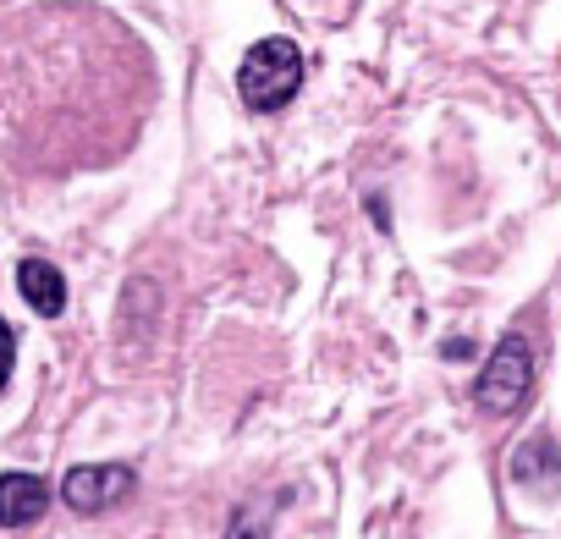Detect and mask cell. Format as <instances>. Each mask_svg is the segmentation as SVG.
<instances>
[{
	"mask_svg": "<svg viewBox=\"0 0 561 539\" xmlns=\"http://www.w3.org/2000/svg\"><path fill=\"white\" fill-rule=\"evenodd\" d=\"M512 484L528 495H561V446L550 435H528L512 451Z\"/></svg>",
	"mask_w": 561,
	"mask_h": 539,
	"instance_id": "cell-4",
	"label": "cell"
},
{
	"mask_svg": "<svg viewBox=\"0 0 561 539\" xmlns=\"http://www.w3.org/2000/svg\"><path fill=\"white\" fill-rule=\"evenodd\" d=\"M122 495H133V468L127 462H83L61 479V501L72 512H111Z\"/></svg>",
	"mask_w": 561,
	"mask_h": 539,
	"instance_id": "cell-3",
	"label": "cell"
},
{
	"mask_svg": "<svg viewBox=\"0 0 561 539\" xmlns=\"http://www.w3.org/2000/svg\"><path fill=\"white\" fill-rule=\"evenodd\" d=\"M12 364H18V336H12L7 320H0V391H7V380H12Z\"/></svg>",
	"mask_w": 561,
	"mask_h": 539,
	"instance_id": "cell-7",
	"label": "cell"
},
{
	"mask_svg": "<svg viewBox=\"0 0 561 539\" xmlns=\"http://www.w3.org/2000/svg\"><path fill=\"white\" fill-rule=\"evenodd\" d=\"M298 89H304V50L280 34L259 39L237 67V94H242L248 111H264V116L287 111L298 100Z\"/></svg>",
	"mask_w": 561,
	"mask_h": 539,
	"instance_id": "cell-1",
	"label": "cell"
},
{
	"mask_svg": "<svg viewBox=\"0 0 561 539\" xmlns=\"http://www.w3.org/2000/svg\"><path fill=\"white\" fill-rule=\"evenodd\" d=\"M528 391H534V347H528L523 331H506L495 342V353L484 358V375L473 386V402L490 418H506V413H517L528 402Z\"/></svg>",
	"mask_w": 561,
	"mask_h": 539,
	"instance_id": "cell-2",
	"label": "cell"
},
{
	"mask_svg": "<svg viewBox=\"0 0 561 539\" xmlns=\"http://www.w3.org/2000/svg\"><path fill=\"white\" fill-rule=\"evenodd\" d=\"M50 506V484L39 473H0V528H28Z\"/></svg>",
	"mask_w": 561,
	"mask_h": 539,
	"instance_id": "cell-6",
	"label": "cell"
},
{
	"mask_svg": "<svg viewBox=\"0 0 561 539\" xmlns=\"http://www.w3.org/2000/svg\"><path fill=\"white\" fill-rule=\"evenodd\" d=\"M18 293L39 320H61L67 314V276L50 259H23L18 264Z\"/></svg>",
	"mask_w": 561,
	"mask_h": 539,
	"instance_id": "cell-5",
	"label": "cell"
}]
</instances>
